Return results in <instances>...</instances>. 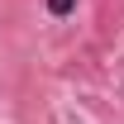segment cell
Instances as JSON below:
<instances>
[{"mask_svg":"<svg viewBox=\"0 0 124 124\" xmlns=\"http://www.w3.org/2000/svg\"><path fill=\"white\" fill-rule=\"evenodd\" d=\"M72 10H77V0H48V15L53 19H67Z\"/></svg>","mask_w":124,"mask_h":124,"instance_id":"obj_1","label":"cell"}]
</instances>
